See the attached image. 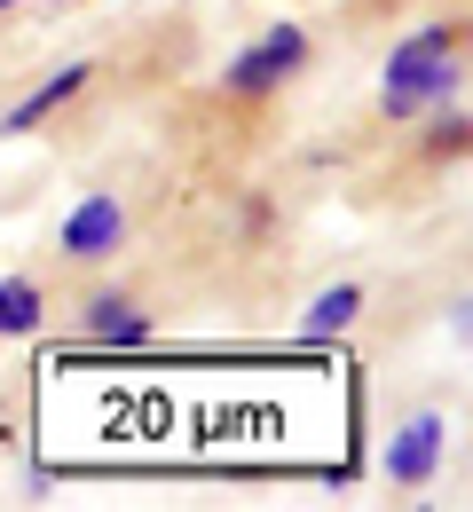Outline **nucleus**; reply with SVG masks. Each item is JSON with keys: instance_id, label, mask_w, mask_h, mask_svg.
Segmentation results:
<instances>
[{"instance_id": "f257e3e1", "label": "nucleus", "mask_w": 473, "mask_h": 512, "mask_svg": "<svg viewBox=\"0 0 473 512\" xmlns=\"http://www.w3.org/2000/svg\"><path fill=\"white\" fill-rule=\"evenodd\" d=\"M450 87H458V32H450V24H426V32H410L403 48L387 56V111H395V119L434 111Z\"/></svg>"}, {"instance_id": "f03ea898", "label": "nucleus", "mask_w": 473, "mask_h": 512, "mask_svg": "<svg viewBox=\"0 0 473 512\" xmlns=\"http://www.w3.org/2000/svg\"><path fill=\"white\" fill-rule=\"evenodd\" d=\"M300 64H308V40H300L292 24H276L261 48H245V56L229 64V87H237V95H269L276 79H292Z\"/></svg>"}, {"instance_id": "7ed1b4c3", "label": "nucleus", "mask_w": 473, "mask_h": 512, "mask_svg": "<svg viewBox=\"0 0 473 512\" xmlns=\"http://www.w3.org/2000/svg\"><path fill=\"white\" fill-rule=\"evenodd\" d=\"M442 434H450V426H442L434 410H426V418H410L403 434H395V449H387V473L410 481V489H418V481H434V473H442Z\"/></svg>"}, {"instance_id": "20e7f679", "label": "nucleus", "mask_w": 473, "mask_h": 512, "mask_svg": "<svg viewBox=\"0 0 473 512\" xmlns=\"http://www.w3.org/2000/svg\"><path fill=\"white\" fill-rule=\"evenodd\" d=\"M119 237H127V213H119V197H87V205L64 221V253H79V260L119 253Z\"/></svg>"}, {"instance_id": "39448f33", "label": "nucleus", "mask_w": 473, "mask_h": 512, "mask_svg": "<svg viewBox=\"0 0 473 512\" xmlns=\"http://www.w3.org/2000/svg\"><path fill=\"white\" fill-rule=\"evenodd\" d=\"M79 87H87V64L56 71L48 87H32V95H24V103H16L8 119H0V134H32V127H40V119H48V111H64V103H71V95H79Z\"/></svg>"}, {"instance_id": "423d86ee", "label": "nucleus", "mask_w": 473, "mask_h": 512, "mask_svg": "<svg viewBox=\"0 0 473 512\" xmlns=\"http://www.w3.org/2000/svg\"><path fill=\"white\" fill-rule=\"evenodd\" d=\"M87 331H95L103 347H142V331H150V323H142L135 308H127L119 292H111V300H95V316H87Z\"/></svg>"}, {"instance_id": "0eeeda50", "label": "nucleus", "mask_w": 473, "mask_h": 512, "mask_svg": "<svg viewBox=\"0 0 473 512\" xmlns=\"http://www.w3.org/2000/svg\"><path fill=\"white\" fill-rule=\"evenodd\" d=\"M40 323V284H24V276H0V331L16 339V331H32Z\"/></svg>"}, {"instance_id": "6e6552de", "label": "nucleus", "mask_w": 473, "mask_h": 512, "mask_svg": "<svg viewBox=\"0 0 473 512\" xmlns=\"http://www.w3.org/2000/svg\"><path fill=\"white\" fill-rule=\"evenodd\" d=\"M355 308H363V292H355V284H332V292L308 308V339H324V331H347V323H355Z\"/></svg>"}, {"instance_id": "1a4fd4ad", "label": "nucleus", "mask_w": 473, "mask_h": 512, "mask_svg": "<svg viewBox=\"0 0 473 512\" xmlns=\"http://www.w3.org/2000/svg\"><path fill=\"white\" fill-rule=\"evenodd\" d=\"M0 8H16V0H0Z\"/></svg>"}]
</instances>
